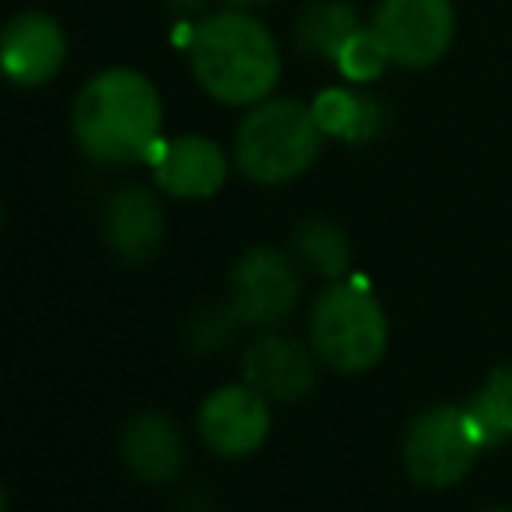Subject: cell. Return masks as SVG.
Instances as JSON below:
<instances>
[{
    "label": "cell",
    "instance_id": "obj_20",
    "mask_svg": "<svg viewBox=\"0 0 512 512\" xmlns=\"http://www.w3.org/2000/svg\"><path fill=\"white\" fill-rule=\"evenodd\" d=\"M168 7H175V11H199V7H206L209 0H164Z\"/></svg>",
    "mask_w": 512,
    "mask_h": 512
},
{
    "label": "cell",
    "instance_id": "obj_11",
    "mask_svg": "<svg viewBox=\"0 0 512 512\" xmlns=\"http://www.w3.org/2000/svg\"><path fill=\"white\" fill-rule=\"evenodd\" d=\"M105 244L122 265H147L164 244V209L143 185H122L102 213Z\"/></svg>",
    "mask_w": 512,
    "mask_h": 512
},
{
    "label": "cell",
    "instance_id": "obj_4",
    "mask_svg": "<svg viewBox=\"0 0 512 512\" xmlns=\"http://www.w3.org/2000/svg\"><path fill=\"white\" fill-rule=\"evenodd\" d=\"M310 345L338 373H366L387 352V314L366 286L331 283L310 307Z\"/></svg>",
    "mask_w": 512,
    "mask_h": 512
},
{
    "label": "cell",
    "instance_id": "obj_16",
    "mask_svg": "<svg viewBox=\"0 0 512 512\" xmlns=\"http://www.w3.org/2000/svg\"><path fill=\"white\" fill-rule=\"evenodd\" d=\"M290 248L300 265H307L310 272L331 279V283H338L349 272V237L331 220H321V216L304 220L293 230Z\"/></svg>",
    "mask_w": 512,
    "mask_h": 512
},
{
    "label": "cell",
    "instance_id": "obj_9",
    "mask_svg": "<svg viewBox=\"0 0 512 512\" xmlns=\"http://www.w3.org/2000/svg\"><path fill=\"white\" fill-rule=\"evenodd\" d=\"M67 63V32L42 11H21L0 28V77L14 88H42Z\"/></svg>",
    "mask_w": 512,
    "mask_h": 512
},
{
    "label": "cell",
    "instance_id": "obj_14",
    "mask_svg": "<svg viewBox=\"0 0 512 512\" xmlns=\"http://www.w3.org/2000/svg\"><path fill=\"white\" fill-rule=\"evenodd\" d=\"M317 126L324 136H335L345 140L352 147H363L373 143L380 136L387 122V108L377 102L366 91H352V88H328L317 95V102L310 105Z\"/></svg>",
    "mask_w": 512,
    "mask_h": 512
},
{
    "label": "cell",
    "instance_id": "obj_13",
    "mask_svg": "<svg viewBox=\"0 0 512 512\" xmlns=\"http://www.w3.org/2000/svg\"><path fill=\"white\" fill-rule=\"evenodd\" d=\"M119 457L143 485H171L185 467V436L164 411H140L122 425Z\"/></svg>",
    "mask_w": 512,
    "mask_h": 512
},
{
    "label": "cell",
    "instance_id": "obj_17",
    "mask_svg": "<svg viewBox=\"0 0 512 512\" xmlns=\"http://www.w3.org/2000/svg\"><path fill=\"white\" fill-rule=\"evenodd\" d=\"M474 425H478L485 446H499L512 439V363L488 373L481 391L467 401Z\"/></svg>",
    "mask_w": 512,
    "mask_h": 512
},
{
    "label": "cell",
    "instance_id": "obj_7",
    "mask_svg": "<svg viewBox=\"0 0 512 512\" xmlns=\"http://www.w3.org/2000/svg\"><path fill=\"white\" fill-rule=\"evenodd\" d=\"M457 28L450 0H380L373 32L380 35L391 63L408 70L432 67L446 56Z\"/></svg>",
    "mask_w": 512,
    "mask_h": 512
},
{
    "label": "cell",
    "instance_id": "obj_3",
    "mask_svg": "<svg viewBox=\"0 0 512 512\" xmlns=\"http://www.w3.org/2000/svg\"><path fill=\"white\" fill-rule=\"evenodd\" d=\"M321 126L307 105L293 98L251 105L234 136V161L258 185H286L321 154Z\"/></svg>",
    "mask_w": 512,
    "mask_h": 512
},
{
    "label": "cell",
    "instance_id": "obj_2",
    "mask_svg": "<svg viewBox=\"0 0 512 512\" xmlns=\"http://www.w3.org/2000/svg\"><path fill=\"white\" fill-rule=\"evenodd\" d=\"M189 67L209 98L234 108L265 102L283 74L272 32L241 7L216 11L192 28Z\"/></svg>",
    "mask_w": 512,
    "mask_h": 512
},
{
    "label": "cell",
    "instance_id": "obj_22",
    "mask_svg": "<svg viewBox=\"0 0 512 512\" xmlns=\"http://www.w3.org/2000/svg\"><path fill=\"white\" fill-rule=\"evenodd\" d=\"M0 512H7V492H4V485H0Z\"/></svg>",
    "mask_w": 512,
    "mask_h": 512
},
{
    "label": "cell",
    "instance_id": "obj_24",
    "mask_svg": "<svg viewBox=\"0 0 512 512\" xmlns=\"http://www.w3.org/2000/svg\"><path fill=\"white\" fill-rule=\"evenodd\" d=\"M488 512H512V509H488Z\"/></svg>",
    "mask_w": 512,
    "mask_h": 512
},
{
    "label": "cell",
    "instance_id": "obj_21",
    "mask_svg": "<svg viewBox=\"0 0 512 512\" xmlns=\"http://www.w3.org/2000/svg\"><path fill=\"white\" fill-rule=\"evenodd\" d=\"M230 7H241V11H255V7H265L272 4V0H227Z\"/></svg>",
    "mask_w": 512,
    "mask_h": 512
},
{
    "label": "cell",
    "instance_id": "obj_10",
    "mask_svg": "<svg viewBox=\"0 0 512 512\" xmlns=\"http://www.w3.org/2000/svg\"><path fill=\"white\" fill-rule=\"evenodd\" d=\"M244 384L279 405H297L317 384L314 356L290 335H262L241 359Z\"/></svg>",
    "mask_w": 512,
    "mask_h": 512
},
{
    "label": "cell",
    "instance_id": "obj_18",
    "mask_svg": "<svg viewBox=\"0 0 512 512\" xmlns=\"http://www.w3.org/2000/svg\"><path fill=\"white\" fill-rule=\"evenodd\" d=\"M335 63L352 84H370L384 74L391 56H387L384 42H380V35L373 32V28H356V32L349 35V42L338 49Z\"/></svg>",
    "mask_w": 512,
    "mask_h": 512
},
{
    "label": "cell",
    "instance_id": "obj_23",
    "mask_svg": "<svg viewBox=\"0 0 512 512\" xmlns=\"http://www.w3.org/2000/svg\"><path fill=\"white\" fill-rule=\"evenodd\" d=\"M0 223H4V203H0Z\"/></svg>",
    "mask_w": 512,
    "mask_h": 512
},
{
    "label": "cell",
    "instance_id": "obj_12",
    "mask_svg": "<svg viewBox=\"0 0 512 512\" xmlns=\"http://www.w3.org/2000/svg\"><path fill=\"white\" fill-rule=\"evenodd\" d=\"M154 182L161 192L175 199H209L223 189L230 175V161L209 136H178L161 143V150L150 161Z\"/></svg>",
    "mask_w": 512,
    "mask_h": 512
},
{
    "label": "cell",
    "instance_id": "obj_19",
    "mask_svg": "<svg viewBox=\"0 0 512 512\" xmlns=\"http://www.w3.org/2000/svg\"><path fill=\"white\" fill-rule=\"evenodd\" d=\"M234 328H237V317L230 314V307H223V310H203V314H196L189 321L185 335H189V345H196L199 352H213L234 335Z\"/></svg>",
    "mask_w": 512,
    "mask_h": 512
},
{
    "label": "cell",
    "instance_id": "obj_1",
    "mask_svg": "<svg viewBox=\"0 0 512 512\" xmlns=\"http://www.w3.org/2000/svg\"><path fill=\"white\" fill-rule=\"evenodd\" d=\"M164 105L154 81L140 70L112 67L95 74L74 98L70 129L95 164L126 168L154 161L161 150Z\"/></svg>",
    "mask_w": 512,
    "mask_h": 512
},
{
    "label": "cell",
    "instance_id": "obj_15",
    "mask_svg": "<svg viewBox=\"0 0 512 512\" xmlns=\"http://www.w3.org/2000/svg\"><path fill=\"white\" fill-rule=\"evenodd\" d=\"M356 28L363 25H359V14L352 4H345V0H314V4L300 11L297 25H293V42H297L300 53L335 60L338 49L349 42V35Z\"/></svg>",
    "mask_w": 512,
    "mask_h": 512
},
{
    "label": "cell",
    "instance_id": "obj_6",
    "mask_svg": "<svg viewBox=\"0 0 512 512\" xmlns=\"http://www.w3.org/2000/svg\"><path fill=\"white\" fill-rule=\"evenodd\" d=\"M230 314L248 328H276L300 300V272L290 255L276 248H251L237 258L227 279Z\"/></svg>",
    "mask_w": 512,
    "mask_h": 512
},
{
    "label": "cell",
    "instance_id": "obj_5",
    "mask_svg": "<svg viewBox=\"0 0 512 512\" xmlns=\"http://www.w3.org/2000/svg\"><path fill=\"white\" fill-rule=\"evenodd\" d=\"M481 450L488 446L467 405H436L408 425L401 457L422 488H450L467 478Z\"/></svg>",
    "mask_w": 512,
    "mask_h": 512
},
{
    "label": "cell",
    "instance_id": "obj_8",
    "mask_svg": "<svg viewBox=\"0 0 512 512\" xmlns=\"http://www.w3.org/2000/svg\"><path fill=\"white\" fill-rule=\"evenodd\" d=\"M199 439L209 453L223 460H241L262 450L272 432L269 398L258 394L251 384H227L206 394L196 415Z\"/></svg>",
    "mask_w": 512,
    "mask_h": 512
}]
</instances>
